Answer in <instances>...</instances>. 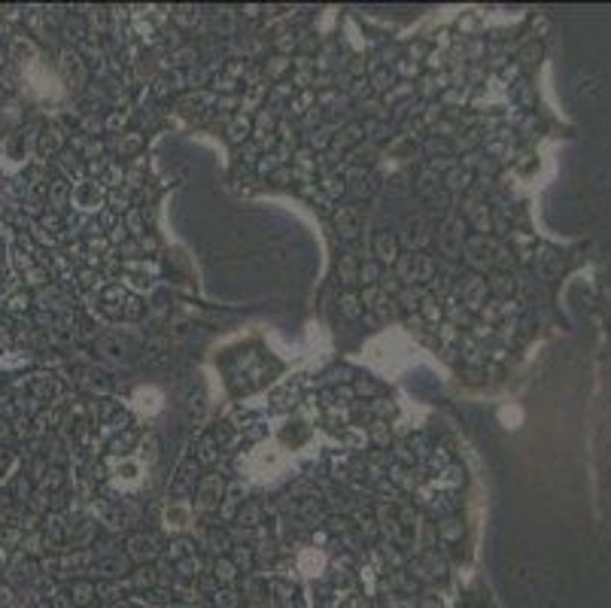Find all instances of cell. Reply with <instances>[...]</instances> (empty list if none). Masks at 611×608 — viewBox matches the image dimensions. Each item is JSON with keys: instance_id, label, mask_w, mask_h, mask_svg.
<instances>
[{"instance_id": "6da1fadb", "label": "cell", "mask_w": 611, "mask_h": 608, "mask_svg": "<svg viewBox=\"0 0 611 608\" xmlns=\"http://www.w3.org/2000/svg\"><path fill=\"white\" fill-rule=\"evenodd\" d=\"M435 274V265L429 256L423 252H404L399 256V277L408 283H423V280H432Z\"/></svg>"}, {"instance_id": "7a4b0ae2", "label": "cell", "mask_w": 611, "mask_h": 608, "mask_svg": "<svg viewBox=\"0 0 611 608\" xmlns=\"http://www.w3.org/2000/svg\"><path fill=\"white\" fill-rule=\"evenodd\" d=\"M283 463H286V457L277 444H262V448H256L253 457H250V466H253V472H258V478H271L274 472L283 468Z\"/></svg>"}, {"instance_id": "3957f363", "label": "cell", "mask_w": 611, "mask_h": 608, "mask_svg": "<svg viewBox=\"0 0 611 608\" xmlns=\"http://www.w3.org/2000/svg\"><path fill=\"white\" fill-rule=\"evenodd\" d=\"M399 243H404L411 252L420 250V246H426V243H429V222H426L423 217H411V219H404L402 234H399Z\"/></svg>"}, {"instance_id": "277c9868", "label": "cell", "mask_w": 611, "mask_h": 608, "mask_svg": "<svg viewBox=\"0 0 611 608\" xmlns=\"http://www.w3.org/2000/svg\"><path fill=\"white\" fill-rule=\"evenodd\" d=\"M462 232H465V225L460 217H450L444 222V228L438 232V243H441V250H444V256L456 259L462 252Z\"/></svg>"}, {"instance_id": "5b68a950", "label": "cell", "mask_w": 611, "mask_h": 608, "mask_svg": "<svg viewBox=\"0 0 611 608\" xmlns=\"http://www.w3.org/2000/svg\"><path fill=\"white\" fill-rule=\"evenodd\" d=\"M335 228L344 241H353V237L362 232V219H359V210L356 207H338L335 210Z\"/></svg>"}, {"instance_id": "8992f818", "label": "cell", "mask_w": 611, "mask_h": 608, "mask_svg": "<svg viewBox=\"0 0 611 608\" xmlns=\"http://www.w3.org/2000/svg\"><path fill=\"white\" fill-rule=\"evenodd\" d=\"M219 496H223V478H219V475H210V478H204L201 487H198V508L213 511V508L219 505Z\"/></svg>"}, {"instance_id": "52a82bcc", "label": "cell", "mask_w": 611, "mask_h": 608, "mask_svg": "<svg viewBox=\"0 0 611 608\" xmlns=\"http://www.w3.org/2000/svg\"><path fill=\"white\" fill-rule=\"evenodd\" d=\"M164 523L167 529H186L192 523V511H189L186 502H171L164 508Z\"/></svg>"}, {"instance_id": "ba28073f", "label": "cell", "mask_w": 611, "mask_h": 608, "mask_svg": "<svg viewBox=\"0 0 611 608\" xmlns=\"http://www.w3.org/2000/svg\"><path fill=\"white\" fill-rule=\"evenodd\" d=\"M299 569L308 578H313V575H319L326 569V553L323 551H317V548H308V551H301L299 553Z\"/></svg>"}, {"instance_id": "9c48e42d", "label": "cell", "mask_w": 611, "mask_h": 608, "mask_svg": "<svg viewBox=\"0 0 611 608\" xmlns=\"http://www.w3.org/2000/svg\"><path fill=\"white\" fill-rule=\"evenodd\" d=\"M134 405H137V411H143V414L162 411V392L152 389V387H140L134 392Z\"/></svg>"}, {"instance_id": "30bf717a", "label": "cell", "mask_w": 611, "mask_h": 608, "mask_svg": "<svg viewBox=\"0 0 611 608\" xmlns=\"http://www.w3.org/2000/svg\"><path fill=\"white\" fill-rule=\"evenodd\" d=\"M374 252L384 261H399V237L389 232H380L374 237Z\"/></svg>"}, {"instance_id": "8fae6325", "label": "cell", "mask_w": 611, "mask_h": 608, "mask_svg": "<svg viewBox=\"0 0 611 608\" xmlns=\"http://www.w3.org/2000/svg\"><path fill=\"white\" fill-rule=\"evenodd\" d=\"M73 201L82 207V210H95L97 204H101V189L95 186V183H79V186L73 189Z\"/></svg>"}, {"instance_id": "7c38bea8", "label": "cell", "mask_w": 611, "mask_h": 608, "mask_svg": "<svg viewBox=\"0 0 611 608\" xmlns=\"http://www.w3.org/2000/svg\"><path fill=\"white\" fill-rule=\"evenodd\" d=\"M462 292H465V304H469V307H480V304H484V298H487V280H480V277H469V280H465V286H462Z\"/></svg>"}, {"instance_id": "4fadbf2b", "label": "cell", "mask_w": 611, "mask_h": 608, "mask_svg": "<svg viewBox=\"0 0 611 608\" xmlns=\"http://www.w3.org/2000/svg\"><path fill=\"white\" fill-rule=\"evenodd\" d=\"M338 277H341V283H347V286L359 280V268H356L353 252H344V256H341V261H338Z\"/></svg>"}, {"instance_id": "5bb4252c", "label": "cell", "mask_w": 611, "mask_h": 608, "mask_svg": "<svg viewBox=\"0 0 611 608\" xmlns=\"http://www.w3.org/2000/svg\"><path fill=\"white\" fill-rule=\"evenodd\" d=\"M140 459H143V463H149V466L158 459V438L156 435H147L140 441Z\"/></svg>"}, {"instance_id": "9a60e30c", "label": "cell", "mask_w": 611, "mask_h": 608, "mask_svg": "<svg viewBox=\"0 0 611 608\" xmlns=\"http://www.w3.org/2000/svg\"><path fill=\"white\" fill-rule=\"evenodd\" d=\"M469 183H471V174H469V171H460V167H456V171L447 174V189H450V192L469 189Z\"/></svg>"}, {"instance_id": "2e32d148", "label": "cell", "mask_w": 611, "mask_h": 608, "mask_svg": "<svg viewBox=\"0 0 611 608\" xmlns=\"http://www.w3.org/2000/svg\"><path fill=\"white\" fill-rule=\"evenodd\" d=\"M247 134H250V122H247V116H238V119L232 122V125H228V137H232L234 143H241Z\"/></svg>"}, {"instance_id": "e0dca14e", "label": "cell", "mask_w": 611, "mask_h": 608, "mask_svg": "<svg viewBox=\"0 0 611 608\" xmlns=\"http://www.w3.org/2000/svg\"><path fill=\"white\" fill-rule=\"evenodd\" d=\"M423 298H426V295H423L420 289H408V292H402V295H399V302H402L404 307H408V311H420Z\"/></svg>"}, {"instance_id": "ac0fdd59", "label": "cell", "mask_w": 611, "mask_h": 608, "mask_svg": "<svg viewBox=\"0 0 611 608\" xmlns=\"http://www.w3.org/2000/svg\"><path fill=\"white\" fill-rule=\"evenodd\" d=\"M377 277H380V265H374V261H365V265L359 268V283H365V286H371Z\"/></svg>"}, {"instance_id": "d6986e66", "label": "cell", "mask_w": 611, "mask_h": 608, "mask_svg": "<svg viewBox=\"0 0 611 608\" xmlns=\"http://www.w3.org/2000/svg\"><path fill=\"white\" fill-rule=\"evenodd\" d=\"M341 311H344V317H359V313H362V302H359V298H353V295H344L341 298Z\"/></svg>"}, {"instance_id": "ffe728a7", "label": "cell", "mask_w": 611, "mask_h": 608, "mask_svg": "<svg viewBox=\"0 0 611 608\" xmlns=\"http://www.w3.org/2000/svg\"><path fill=\"white\" fill-rule=\"evenodd\" d=\"M359 137H362V128H359V125H350V128H344V134H341L335 143H338V146H350V143H356Z\"/></svg>"}, {"instance_id": "44dd1931", "label": "cell", "mask_w": 611, "mask_h": 608, "mask_svg": "<svg viewBox=\"0 0 611 608\" xmlns=\"http://www.w3.org/2000/svg\"><path fill=\"white\" fill-rule=\"evenodd\" d=\"M241 523H258V505H247L241 511Z\"/></svg>"}, {"instance_id": "7402d4cb", "label": "cell", "mask_w": 611, "mask_h": 608, "mask_svg": "<svg viewBox=\"0 0 611 608\" xmlns=\"http://www.w3.org/2000/svg\"><path fill=\"white\" fill-rule=\"evenodd\" d=\"M386 82H393V73H389V71H380L377 76H374V86H377V89H389Z\"/></svg>"}, {"instance_id": "603a6c76", "label": "cell", "mask_w": 611, "mask_h": 608, "mask_svg": "<svg viewBox=\"0 0 611 608\" xmlns=\"http://www.w3.org/2000/svg\"><path fill=\"white\" fill-rule=\"evenodd\" d=\"M289 67V61L286 58H274V64H271V76H280Z\"/></svg>"}, {"instance_id": "cb8c5ba5", "label": "cell", "mask_w": 611, "mask_h": 608, "mask_svg": "<svg viewBox=\"0 0 611 608\" xmlns=\"http://www.w3.org/2000/svg\"><path fill=\"white\" fill-rule=\"evenodd\" d=\"M362 176H368V174L356 171V174H353V180H356V183H362ZM368 192H371V186H368V183H365V186H356V195H368Z\"/></svg>"}, {"instance_id": "d4e9b609", "label": "cell", "mask_w": 611, "mask_h": 608, "mask_svg": "<svg viewBox=\"0 0 611 608\" xmlns=\"http://www.w3.org/2000/svg\"><path fill=\"white\" fill-rule=\"evenodd\" d=\"M502 420H505V423L514 420L517 423V420H520V411H517V407H514V411H511V407H502Z\"/></svg>"}, {"instance_id": "484cf974", "label": "cell", "mask_w": 611, "mask_h": 608, "mask_svg": "<svg viewBox=\"0 0 611 608\" xmlns=\"http://www.w3.org/2000/svg\"><path fill=\"white\" fill-rule=\"evenodd\" d=\"M326 189H328V195H338V189L344 192V183H338V180H326Z\"/></svg>"}]
</instances>
